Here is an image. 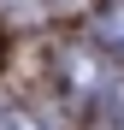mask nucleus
I'll return each mask as SVG.
<instances>
[{
  "label": "nucleus",
  "mask_w": 124,
  "mask_h": 130,
  "mask_svg": "<svg viewBox=\"0 0 124 130\" xmlns=\"http://www.w3.org/2000/svg\"><path fill=\"white\" fill-rule=\"evenodd\" d=\"M0 130H41V118L24 112V106H6V112H0Z\"/></svg>",
  "instance_id": "nucleus-3"
},
{
  "label": "nucleus",
  "mask_w": 124,
  "mask_h": 130,
  "mask_svg": "<svg viewBox=\"0 0 124 130\" xmlns=\"http://www.w3.org/2000/svg\"><path fill=\"white\" fill-rule=\"evenodd\" d=\"M65 71H71V89H83V95H95V89H100V71H95L83 53H71V59H65Z\"/></svg>",
  "instance_id": "nucleus-2"
},
{
  "label": "nucleus",
  "mask_w": 124,
  "mask_h": 130,
  "mask_svg": "<svg viewBox=\"0 0 124 130\" xmlns=\"http://www.w3.org/2000/svg\"><path fill=\"white\" fill-rule=\"evenodd\" d=\"M83 36L100 41L107 53H124V0H107V6L89 12V24H83Z\"/></svg>",
  "instance_id": "nucleus-1"
},
{
  "label": "nucleus",
  "mask_w": 124,
  "mask_h": 130,
  "mask_svg": "<svg viewBox=\"0 0 124 130\" xmlns=\"http://www.w3.org/2000/svg\"><path fill=\"white\" fill-rule=\"evenodd\" d=\"M0 53H6V36H0Z\"/></svg>",
  "instance_id": "nucleus-4"
}]
</instances>
